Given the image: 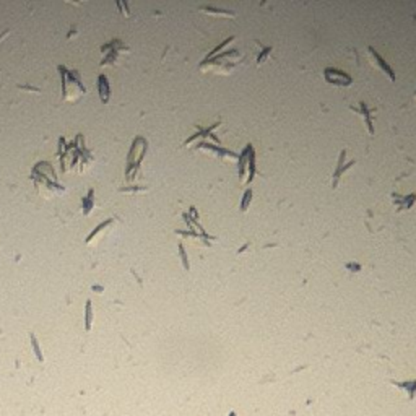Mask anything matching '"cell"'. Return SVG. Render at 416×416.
<instances>
[{
  "label": "cell",
  "mask_w": 416,
  "mask_h": 416,
  "mask_svg": "<svg viewBox=\"0 0 416 416\" xmlns=\"http://www.w3.org/2000/svg\"><path fill=\"white\" fill-rule=\"evenodd\" d=\"M249 171H251V176H249V182L252 181V178H254V174H256V158H254V152L251 150V156H249Z\"/></svg>",
  "instance_id": "8992f818"
},
{
  "label": "cell",
  "mask_w": 416,
  "mask_h": 416,
  "mask_svg": "<svg viewBox=\"0 0 416 416\" xmlns=\"http://www.w3.org/2000/svg\"><path fill=\"white\" fill-rule=\"evenodd\" d=\"M252 199V190H246V194H244V199H242V204H241V210L246 211L247 210V205L249 202H251Z\"/></svg>",
  "instance_id": "52a82bcc"
},
{
  "label": "cell",
  "mask_w": 416,
  "mask_h": 416,
  "mask_svg": "<svg viewBox=\"0 0 416 416\" xmlns=\"http://www.w3.org/2000/svg\"><path fill=\"white\" fill-rule=\"evenodd\" d=\"M369 57H372V60L376 62L379 69H382V70L386 72V74H387V75L390 77V80H392V81H395V75H393V72L390 70V67H389V65L386 64V62H384V60L381 59V57H379V54H377V52L374 51L372 48H369Z\"/></svg>",
  "instance_id": "7a4b0ae2"
},
{
  "label": "cell",
  "mask_w": 416,
  "mask_h": 416,
  "mask_svg": "<svg viewBox=\"0 0 416 416\" xmlns=\"http://www.w3.org/2000/svg\"><path fill=\"white\" fill-rule=\"evenodd\" d=\"M348 268H350V270H360L361 267H360V265H353V263H350V265H348Z\"/></svg>",
  "instance_id": "30bf717a"
},
{
  "label": "cell",
  "mask_w": 416,
  "mask_h": 416,
  "mask_svg": "<svg viewBox=\"0 0 416 416\" xmlns=\"http://www.w3.org/2000/svg\"><path fill=\"white\" fill-rule=\"evenodd\" d=\"M272 51V48H268V49H262V54L259 55V59H257V64H262V60H263V57L265 55H268V52Z\"/></svg>",
  "instance_id": "ba28073f"
},
{
  "label": "cell",
  "mask_w": 416,
  "mask_h": 416,
  "mask_svg": "<svg viewBox=\"0 0 416 416\" xmlns=\"http://www.w3.org/2000/svg\"><path fill=\"white\" fill-rule=\"evenodd\" d=\"M325 78L329 83H334V85H340V86H348L351 83V78L348 77L346 74H343V72H338V70H334V69H327L325 70Z\"/></svg>",
  "instance_id": "6da1fadb"
},
{
  "label": "cell",
  "mask_w": 416,
  "mask_h": 416,
  "mask_svg": "<svg viewBox=\"0 0 416 416\" xmlns=\"http://www.w3.org/2000/svg\"><path fill=\"white\" fill-rule=\"evenodd\" d=\"M345 155H346V152H341V156H340V159H338V169L335 171V174H334V187H337V184H338V181H340V176H341V173L343 171H346V169H343V158H345Z\"/></svg>",
  "instance_id": "277c9868"
},
{
  "label": "cell",
  "mask_w": 416,
  "mask_h": 416,
  "mask_svg": "<svg viewBox=\"0 0 416 416\" xmlns=\"http://www.w3.org/2000/svg\"><path fill=\"white\" fill-rule=\"evenodd\" d=\"M181 257H182V262H184V267L189 270V262H187V257H185V252H184V249H182V246H181Z\"/></svg>",
  "instance_id": "9c48e42d"
},
{
  "label": "cell",
  "mask_w": 416,
  "mask_h": 416,
  "mask_svg": "<svg viewBox=\"0 0 416 416\" xmlns=\"http://www.w3.org/2000/svg\"><path fill=\"white\" fill-rule=\"evenodd\" d=\"M202 12H210L213 15H225V17H234L233 12H228V10H218V8H213V7H200Z\"/></svg>",
  "instance_id": "5b68a950"
},
{
  "label": "cell",
  "mask_w": 416,
  "mask_h": 416,
  "mask_svg": "<svg viewBox=\"0 0 416 416\" xmlns=\"http://www.w3.org/2000/svg\"><path fill=\"white\" fill-rule=\"evenodd\" d=\"M355 111H356L358 114H363V116H364V121H366V124H367L369 133H374V129H372V122H371V117H369V111H367L366 104H364V103H361V104H360V109H356V107H355Z\"/></svg>",
  "instance_id": "3957f363"
}]
</instances>
